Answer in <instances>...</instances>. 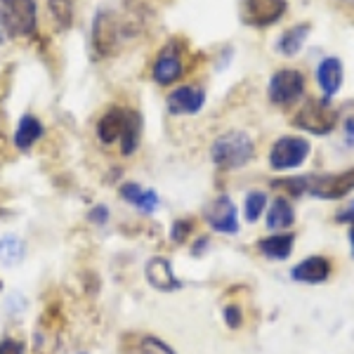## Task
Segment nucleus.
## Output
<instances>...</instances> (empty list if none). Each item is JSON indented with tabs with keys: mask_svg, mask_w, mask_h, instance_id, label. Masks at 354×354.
Instances as JSON below:
<instances>
[{
	"mask_svg": "<svg viewBox=\"0 0 354 354\" xmlns=\"http://www.w3.org/2000/svg\"><path fill=\"white\" fill-rule=\"evenodd\" d=\"M140 133H142L140 116L130 109H121V106L109 109L100 118V123H97V137H100L102 145H113V142H118L125 156H130V153L137 149Z\"/></svg>",
	"mask_w": 354,
	"mask_h": 354,
	"instance_id": "1",
	"label": "nucleus"
},
{
	"mask_svg": "<svg viewBox=\"0 0 354 354\" xmlns=\"http://www.w3.org/2000/svg\"><path fill=\"white\" fill-rule=\"evenodd\" d=\"M255 156V142L243 130H230L220 135L210 147V158L220 170H239Z\"/></svg>",
	"mask_w": 354,
	"mask_h": 354,
	"instance_id": "2",
	"label": "nucleus"
},
{
	"mask_svg": "<svg viewBox=\"0 0 354 354\" xmlns=\"http://www.w3.org/2000/svg\"><path fill=\"white\" fill-rule=\"evenodd\" d=\"M340 113L330 104V100H319V97H312L305 104L300 106L298 113L293 116V125L310 135H328L335 130L338 125Z\"/></svg>",
	"mask_w": 354,
	"mask_h": 354,
	"instance_id": "3",
	"label": "nucleus"
},
{
	"mask_svg": "<svg viewBox=\"0 0 354 354\" xmlns=\"http://www.w3.org/2000/svg\"><path fill=\"white\" fill-rule=\"evenodd\" d=\"M0 21L12 38H28L38 26L36 0H0Z\"/></svg>",
	"mask_w": 354,
	"mask_h": 354,
	"instance_id": "4",
	"label": "nucleus"
},
{
	"mask_svg": "<svg viewBox=\"0 0 354 354\" xmlns=\"http://www.w3.org/2000/svg\"><path fill=\"white\" fill-rule=\"evenodd\" d=\"M312 145L305 137L283 135L279 137L270 149V168L272 170H293L300 168L302 163L310 158Z\"/></svg>",
	"mask_w": 354,
	"mask_h": 354,
	"instance_id": "5",
	"label": "nucleus"
},
{
	"mask_svg": "<svg viewBox=\"0 0 354 354\" xmlns=\"http://www.w3.org/2000/svg\"><path fill=\"white\" fill-rule=\"evenodd\" d=\"M267 95H270L272 104L290 106L305 95V76L298 68H279L270 78L267 85Z\"/></svg>",
	"mask_w": 354,
	"mask_h": 354,
	"instance_id": "6",
	"label": "nucleus"
},
{
	"mask_svg": "<svg viewBox=\"0 0 354 354\" xmlns=\"http://www.w3.org/2000/svg\"><path fill=\"white\" fill-rule=\"evenodd\" d=\"M354 192V168H347L342 173H326V175H310V187L307 194L322 201H340L347 194Z\"/></svg>",
	"mask_w": 354,
	"mask_h": 354,
	"instance_id": "7",
	"label": "nucleus"
},
{
	"mask_svg": "<svg viewBox=\"0 0 354 354\" xmlns=\"http://www.w3.org/2000/svg\"><path fill=\"white\" fill-rule=\"evenodd\" d=\"M205 222L210 225V230H215L218 234H227V236H234L241 230V222H239V213L236 205L232 203V198L227 194H220L218 198H213L208 205H205Z\"/></svg>",
	"mask_w": 354,
	"mask_h": 354,
	"instance_id": "8",
	"label": "nucleus"
},
{
	"mask_svg": "<svg viewBox=\"0 0 354 354\" xmlns=\"http://www.w3.org/2000/svg\"><path fill=\"white\" fill-rule=\"evenodd\" d=\"M286 0H241V17L248 26H272L286 15Z\"/></svg>",
	"mask_w": 354,
	"mask_h": 354,
	"instance_id": "9",
	"label": "nucleus"
},
{
	"mask_svg": "<svg viewBox=\"0 0 354 354\" xmlns=\"http://www.w3.org/2000/svg\"><path fill=\"white\" fill-rule=\"evenodd\" d=\"M145 277L149 281L151 288H156L158 293H175V290L185 288V281L177 279V274L173 270V262L168 258H149V262L145 265Z\"/></svg>",
	"mask_w": 354,
	"mask_h": 354,
	"instance_id": "10",
	"label": "nucleus"
},
{
	"mask_svg": "<svg viewBox=\"0 0 354 354\" xmlns=\"http://www.w3.org/2000/svg\"><path fill=\"white\" fill-rule=\"evenodd\" d=\"M118 36H121V26H118L116 15L109 10H102L93 21V45L102 57L113 55L118 45Z\"/></svg>",
	"mask_w": 354,
	"mask_h": 354,
	"instance_id": "11",
	"label": "nucleus"
},
{
	"mask_svg": "<svg viewBox=\"0 0 354 354\" xmlns=\"http://www.w3.org/2000/svg\"><path fill=\"white\" fill-rule=\"evenodd\" d=\"M168 111L175 116H194L203 109L205 104V93L198 85H182V88L173 90L165 100Z\"/></svg>",
	"mask_w": 354,
	"mask_h": 354,
	"instance_id": "12",
	"label": "nucleus"
},
{
	"mask_svg": "<svg viewBox=\"0 0 354 354\" xmlns=\"http://www.w3.org/2000/svg\"><path fill=\"white\" fill-rule=\"evenodd\" d=\"M330 272H333V265H330L328 258L324 255H310L302 262L290 270V279L298 283H310V286H317V283L328 281Z\"/></svg>",
	"mask_w": 354,
	"mask_h": 354,
	"instance_id": "13",
	"label": "nucleus"
},
{
	"mask_svg": "<svg viewBox=\"0 0 354 354\" xmlns=\"http://www.w3.org/2000/svg\"><path fill=\"white\" fill-rule=\"evenodd\" d=\"M121 198L128 201L130 205H135L145 215H151L158 210V194L149 189V187L137 185V182H125V185H121Z\"/></svg>",
	"mask_w": 354,
	"mask_h": 354,
	"instance_id": "14",
	"label": "nucleus"
},
{
	"mask_svg": "<svg viewBox=\"0 0 354 354\" xmlns=\"http://www.w3.org/2000/svg\"><path fill=\"white\" fill-rule=\"evenodd\" d=\"M317 81L326 100L338 95V90L342 88V62L338 57H326L317 66Z\"/></svg>",
	"mask_w": 354,
	"mask_h": 354,
	"instance_id": "15",
	"label": "nucleus"
},
{
	"mask_svg": "<svg viewBox=\"0 0 354 354\" xmlns=\"http://www.w3.org/2000/svg\"><path fill=\"white\" fill-rule=\"evenodd\" d=\"M182 73H185V66L175 50H163L151 68V76L158 85H173Z\"/></svg>",
	"mask_w": 354,
	"mask_h": 354,
	"instance_id": "16",
	"label": "nucleus"
},
{
	"mask_svg": "<svg viewBox=\"0 0 354 354\" xmlns=\"http://www.w3.org/2000/svg\"><path fill=\"white\" fill-rule=\"evenodd\" d=\"M265 225L270 232H286L290 227L295 225V208L290 205L288 198L279 196L274 198L270 203V208H267V218H265Z\"/></svg>",
	"mask_w": 354,
	"mask_h": 354,
	"instance_id": "17",
	"label": "nucleus"
},
{
	"mask_svg": "<svg viewBox=\"0 0 354 354\" xmlns=\"http://www.w3.org/2000/svg\"><path fill=\"white\" fill-rule=\"evenodd\" d=\"M293 245H295V234L277 232V234H270V236L260 239L258 248H260V253L265 255V258L279 262V260L290 258V253H293Z\"/></svg>",
	"mask_w": 354,
	"mask_h": 354,
	"instance_id": "18",
	"label": "nucleus"
},
{
	"mask_svg": "<svg viewBox=\"0 0 354 354\" xmlns=\"http://www.w3.org/2000/svg\"><path fill=\"white\" fill-rule=\"evenodd\" d=\"M43 137V123L38 121L36 116L26 113V116L19 118L17 123V130H15V147L19 151H28L38 140Z\"/></svg>",
	"mask_w": 354,
	"mask_h": 354,
	"instance_id": "19",
	"label": "nucleus"
},
{
	"mask_svg": "<svg viewBox=\"0 0 354 354\" xmlns=\"http://www.w3.org/2000/svg\"><path fill=\"white\" fill-rule=\"evenodd\" d=\"M26 258V243L17 234H5L0 236V265L3 267H17Z\"/></svg>",
	"mask_w": 354,
	"mask_h": 354,
	"instance_id": "20",
	"label": "nucleus"
},
{
	"mask_svg": "<svg viewBox=\"0 0 354 354\" xmlns=\"http://www.w3.org/2000/svg\"><path fill=\"white\" fill-rule=\"evenodd\" d=\"M310 31H312L310 24H295L293 28H288V31L277 41V53L283 57H295L302 50V45H305Z\"/></svg>",
	"mask_w": 354,
	"mask_h": 354,
	"instance_id": "21",
	"label": "nucleus"
},
{
	"mask_svg": "<svg viewBox=\"0 0 354 354\" xmlns=\"http://www.w3.org/2000/svg\"><path fill=\"white\" fill-rule=\"evenodd\" d=\"M125 354H175V350L156 335H137L130 338Z\"/></svg>",
	"mask_w": 354,
	"mask_h": 354,
	"instance_id": "22",
	"label": "nucleus"
},
{
	"mask_svg": "<svg viewBox=\"0 0 354 354\" xmlns=\"http://www.w3.org/2000/svg\"><path fill=\"white\" fill-rule=\"evenodd\" d=\"M267 208V194L265 192H248L245 194V201H243V218L245 222H258L262 215H265Z\"/></svg>",
	"mask_w": 354,
	"mask_h": 354,
	"instance_id": "23",
	"label": "nucleus"
},
{
	"mask_svg": "<svg viewBox=\"0 0 354 354\" xmlns=\"http://www.w3.org/2000/svg\"><path fill=\"white\" fill-rule=\"evenodd\" d=\"M50 15H53L55 24L66 31L73 24V0H48Z\"/></svg>",
	"mask_w": 354,
	"mask_h": 354,
	"instance_id": "24",
	"label": "nucleus"
},
{
	"mask_svg": "<svg viewBox=\"0 0 354 354\" xmlns=\"http://www.w3.org/2000/svg\"><path fill=\"white\" fill-rule=\"evenodd\" d=\"M194 230V222L192 220H175L173 227H170V239L175 243H185L189 239V234Z\"/></svg>",
	"mask_w": 354,
	"mask_h": 354,
	"instance_id": "25",
	"label": "nucleus"
},
{
	"mask_svg": "<svg viewBox=\"0 0 354 354\" xmlns=\"http://www.w3.org/2000/svg\"><path fill=\"white\" fill-rule=\"evenodd\" d=\"M225 324L230 328H241V324H243V312H241V307L239 305H227L225 307Z\"/></svg>",
	"mask_w": 354,
	"mask_h": 354,
	"instance_id": "26",
	"label": "nucleus"
},
{
	"mask_svg": "<svg viewBox=\"0 0 354 354\" xmlns=\"http://www.w3.org/2000/svg\"><path fill=\"white\" fill-rule=\"evenodd\" d=\"M88 220L93 222V225H106L109 222V208L106 205H102V203H97L95 208H90V213H88Z\"/></svg>",
	"mask_w": 354,
	"mask_h": 354,
	"instance_id": "27",
	"label": "nucleus"
},
{
	"mask_svg": "<svg viewBox=\"0 0 354 354\" xmlns=\"http://www.w3.org/2000/svg\"><path fill=\"white\" fill-rule=\"evenodd\" d=\"M0 354H24V345L15 338L0 340Z\"/></svg>",
	"mask_w": 354,
	"mask_h": 354,
	"instance_id": "28",
	"label": "nucleus"
},
{
	"mask_svg": "<svg viewBox=\"0 0 354 354\" xmlns=\"http://www.w3.org/2000/svg\"><path fill=\"white\" fill-rule=\"evenodd\" d=\"M335 220L342 222V225H352L354 227V201L347 203L345 208H340L338 213H335Z\"/></svg>",
	"mask_w": 354,
	"mask_h": 354,
	"instance_id": "29",
	"label": "nucleus"
},
{
	"mask_svg": "<svg viewBox=\"0 0 354 354\" xmlns=\"http://www.w3.org/2000/svg\"><path fill=\"white\" fill-rule=\"evenodd\" d=\"M342 135H345V142L350 147H354V116H350L345 121V125H342Z\"/></svg>",
	"mask_w": 354,
	"mask_h": 354,
	"instance_id": "30",
	"label": "nucleus"
},
{
	"mask_svg": "<svg viewBox=\"0 0 354 354\" xmlns=\"http://www.w3.org/2000/svg\"><path fill=\"white\" fill-rule=\"evenodd\" d=\"M208 245H210V239L208 236H201V239H198V243L194 245V255H201L203 250L208 248Z\"/></svg>",
	"mask_w": 354,
	"mask_h": 354,
	"instance_id": "31",
	"label": "nucleus"
},
{
	"mask_svg": "<svg viewBox=\"0 0 354 354\" xmlns=\"http://www.w3.org/2000/svg\"><path fill=\"white\" fill-rule=\"evenodd\" d=\"M347 236H350V245H352V255H354V227H350V234H347Z\"/></svg>",
	"mask_w": 354,
	"mask_h": 354,
	"instance_id": "32",
	"label": "nucleus"
},
{
	"mask_svg": "<svg viewBox=\"0 0 354 354\" xmlns=\"http://www.w3.org/2000/svg\"><path fill=\"white\" fill-rule=\"evenodd\" d=\"M3 31L5 28H3V21H0V41H3Z\"/></svg>",
	"mask_w": 354,
	"mask_h": 354,
	"instance_id": "33",
	"label": "nucleus"
}]
</instances>
